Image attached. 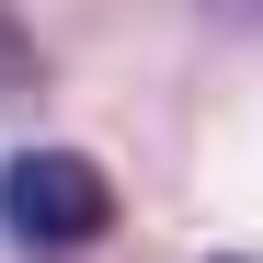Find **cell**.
I'll return each instance as SVG.
<instances>
[{
  "label": "cell",
  "instance_id": "cell-1",
  "mask_svg": "<svg viewBox=\"0 0 263 263\" xmlns=\"http://www.w3.org/2000/svg\"><path fill=\"white\" fill-rule=\"evenodd\" d=\"M0 229L23 252H92L115 229V172L80 160V149H23L0 172Z\"/></svg>",
  "mask_w": 263,
  "mask_h": 263
},
{
  "label": "cell",
  "instance_id": "cell-2",
  "mask_svg": "<svg viewBox=\"0 0 263 263\" xmlns=\"http://www.w3.org/2000/svg\"><path fill=\"white\" fill-rule=\"evenodd\" d=\"M23 69H34V58L12 46V12H0V80H23Z\"/></svg>",
  "mask_w": 263,
  "mask_h": 263
}]
</instances>
